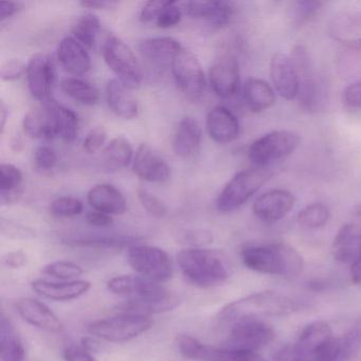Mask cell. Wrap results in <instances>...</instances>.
Returning a JSON list of instances; mask_svg holds the SVG:
<instances>
[{"mask_svg": "<svg viewBox=\"0 0 361 361\" xmlns=\"http://www.w3.org/2000/svg\"><path fill=\"white\" fill-rule=\"evenodd\" d=\"M26 67L18 59L7 61L0 68V77L5 82L16 81L26 73Z\"/></svg>", "mask_w": 361, "mask_h": 361, "instance_id": "50", "label": "cell"}, {"mask_svg": "<svg viewBox=\"0 0 361 361\" xmlns=\"http://www.w3.org/2000/svg\"><path fill=\"white\" fill-rule=\"evenodd\" d=\"M327 32L344 49L361 51V12L344 11L329 20Z\"/></svg>", "mask_w": 361, "mask_h": 361, "instance_id": "16", "label": "cell"}, {"mask_svg": "<svg viewBox=\"0 0 361 361\" xmlns=\"http://www.w3.org/2000/svg\"><path fill=\"white\" fill-rule=\"evenodd\" d=\"M1 233L9 238L14 240H28L35 236V232L30 228L25 227L20 224L14 223V221H7V219H1V225H0Z\"/></svg>", "mask_w": 361, "mask_h": 361, "instance_id": "49", "label": "cell"}, {"mask_svg": "<svg viewBox=\"0 0 361 361\" xmlns=\"http://www.w3.org/2000/svg\"><path fill=\"white\" fill-rule=\"evenodd\" d=\"M339 361H346L352 358L361 348V317L357 319L356 322L350 326V329L344 334L343 337L340 338Z\"/></svg>", "mask_w": 361, "mask_h": 361, "instance_id": "41", "label": "cell"}, {"mask_svg": "<svg viewBox=\"0 0 361 361\" xmlns=\"http://www.w3.org/2000/svg\"><path fill=\"white\" fill-rule=\"evenodd\" d=\"M207 130L215 142L221 145L233 142L240 136L238 118L227 107H213L207 116Z\"/></svg>", "mask_w": 361, "mask_h": 361, "instance_id": "21", "label": "cell"}, {"mask_svg": "<svg viewBox=\"0 0 361 361\" xmlns=\"http://www.w3.org/2000/svg\"><path fill=\"white\" fill-rule=\"evenodd\" d=\"M242 259L249 269L287 278L299 276L304 266L301 255L284 243L247 247Z\"/></svg>", "mask_w": 361, "mask_h": 361, "instance_id": "2", "label": "cell"}, {"mask_svg": "<svg viewBox=\"0 0 361 361\" xmlns=\"http://www.w3.org/2000/svg\"><path fill=\"white\" fill-rule=\"evenodd\" d=\"M130 267L141 276L158 283L166 282L173 276V263L164 249L149 245H132L128 251Z\"/></svg>", "mask_w": 361, "mask_h": 361, "instance_id": "10", "label": "cell"}, {"mask_svg": "<svg viewBox=\"0 0 361 361\" xmlns=\"http://www.w3.org/2000/svg\"><path fill=\"white\" fill-rule=\"evenodd\" d=\"M325 3L323 1H308L298 0L289 4L288 18L291 24L295 27H302L312 22L322 11Z\"/></svg>", "mask_w": 361, "mask_h": 361, "instance_id": "39", "label": "cell"}, {"mask_svg": "<svg viewBox=\"0 0 361 361\" xmlns=\"http://www.w3.org/2000/svg\"><path fill=\"white\" fill-rule=\"evenodd\" d=\"M183 12L175 1H168L164 9L156 20V25L161 29L173 28L180 23Z\"/></svg>", "mask_w": 361, "mask_h": 361, "instance_id": "46", "label": "cell"}, {"mask_svg": "<svg viewBox=\"0 0 361 361\" xmlns=\"http://www.w3.org/2000/svg\"><path fill=\"white\" fill-rule=\"evenodd\" d=\"M185 12L194 20H202L214 28H221L232 20L234 8L225 1L195 0L185 4Z\"/></svg>", "mask_w": 361, "mask_h": 361, "instance_id": "22", "label": "cell"}, {"mask_svg": "<svg viewBox=\"0 0 361 361\" xmlns=\"http://www.w3.org/2000/svg\"><path fill=\"white\" fill-rule=\"evenodd\" d=\"M179 42L172 37H152L139 45V51L149 64L158 67L172 65L177 54L183 50Z\"/></svg>", "mask_w": 361, "mask_h": 361, "instance_id": "28", "label": "cell"}, {"mask_svg": "<svg viewBox=\"0 0 361 361\" xmlns=\"http://www.w3.org/2000/svg\"><path fill=\"white\" fill-rule=\"evenodd\" d=\"M18 314L23 320L42 331L48 333H62L64 329L62 321L43 302L33 298H23L16 303Z\"/></svg>", "mask_w": 361, "mask_h": 361, "instance_id": "19", "label": "cell"}, {"mask_svg": "<svg viewBox=\"0 0 361 361\" xmlns=\"http://www.w3.org/2000/svg\"><path fill=\"white\" fill-rule=\"evenodd\" d=\"M334 257L344 264H353L361 257V224L342 226L333 242Z\"/></svg>", "mask_w": 361, "mask_h": 361, "instance_id": "27", "label": "cell"}, {"mask_svg": "<svg viewBox=\"0 0 361 361\" xmlns=\"http://www.w3.org/2000/svg\"><path fill=\"white\" fill-rule=\"evenodd\" d=\"M172 73L179 90L191 100H198L206 92L207 79L197 56L183 49L173 61Z\"/></svg>", "mask_w": 361, "mask_h": 361, "instance_id": "11", "label": "cell"}, {"mask_svg": "<svg viewBox=\"0 0 361 361\" xmlns=\"http://www.w3.org/2000/svg\"><path fill=\"white\" fill-rule=\"evenodd\" d=\"M168 1H149L143 6L140 12V20L142 23H151L156 20L161 13L162 10L166 7Z\"/></svg>", "mask_w": 361, "mask_h": 361, "instance_id": "52", "label": "cell"}, {"mask_svg": "<svg viewBox=\"0 0 361 361\" xmlns=\"http://www.w3.org/2000/svg\"><path fill=\"white\" fill-rule=\"evenodd\" d=\"M130 90L118 79L111 80L106 86L109 109L116 116L124 120L134 119L138 115V102Z\"/></svg>", "mask_w": 361, "mask_h": 361, "instance_id": "29", "label": "cell"}, {"mask_svg": "<svg viewBox=\"0 0 361 361\" xmlns=\"http://www.w3.org/2000/svg\"><path fill=\"white\" fill-rule=\"evenodd\" d=\"M331 219L329 209L325 204L316 202L300 211L298 224L304 229L314 230L324 227Z\"/></svg>", "mask_w": 361, "mask_h": 361, "instance_id": "40", "label": "cell"}, {"mask_svg": "<svg viewBox=\"0 0 361 361\" xmlns=\"http://www.w3.org/2000/svg\"><path fill=\"white\" fill-rule=\"evenodd\" d=\"M274 339V331L259 319H246L232 324L225 346L244 352L257 353Z\"/></svg>", "mask_w": 361, "mask_h": 361, "instance_id": "12", "label": "cell"}, {"mask_svg": "<svg viewBox=\"0 0 361 361\" xmlns=\"http://www.w3.org/2000/svg\"><path fill=\"white\" fill-rule=\"evenodd\" d=\"M300 78V106L308 114H318L324 111L327 94L324 83L317 75L307 49L304 46L295 47L291 56Z\"/></svg>", "mask_w": 361, "mask_h": 361, "instance_id": "6", "label": "cell"}, {"mask_svg": "<svg viewBox=\"0 0 361 361\" xmlns=\"http://www.w3.org/2000/svg\"><path fill=\"white\" fill-rule=\"evenodd\" d=\"M202 128L194 118L185 117L179 122L173 138L175 154L183 159L195 157L202 147Z\"/></svg>", "mask_w": 361, "mask_h": 361, "instance_id": "24", "label": "cell"}, {"mask_svg": "<svg viewBox=\"0 0 361 361\" xmlns=\"http://www.w3.org/2000/svg\"><path fill=\"white\" fill-rule=\"evenodd\" d=\"M114 295L128 300L124 310L149 314L169 312L178 305L175 293L155 282L141 276H118L107 283Z\"/></svg>", "mask_w": 361, "mask_h": 361, "instance_id": "1", "label": "cell"}, {"mask_svg": "<svg viewBox=\"0 0 361 361\" xmlns=\"http://www.w3.org/2000/svg\"><path fill=\"white\" fill-rule=\"evenodd\" d=\"M274 361H306L305 359L302 358L297 350H295V346L286 345L283 348L282 350H279L274 356Z\"/></svg>", "mask_w": 361, "mask_h": 361, "instance_id": "57", "label": "cell"}, {"mask_svg": "<svg viewBox=\"0 0 361 361\" xmlns=\"http://www.w3.org/2000/svg\"><path fill=\"white\" fill-rule=\"evenodd\" d=\"M23 128L27 136L33 139H52L56 137L45 107L33 109L25 115Z\"/></svg>", "mask_w": 361, "mask_h": 361, "instance_id": "35", "label": "cell"}, {"mask_svg": "<svg viewBox=\"0 0 361 361\" xmlns=\"http://www.w3.org/2000/svg\"><path fill=\"white\" fill-rule=\"evenodd\" d=\"M183 240L189 244L196 246V245L209 244L212 242V234L204 230H191L183 234Z\"/></svg>", "mask_w": 361, "mask_h": 361, "instance_id": "54", "label": "cell"}, {"mask_svg": "<svg viewBox=\"0 0 361 361\" xmlns=\"http://www.w3.org/2000/svg\"><path fill=\"white\" fill-rule=\"evenodd\" d=\"M86 221L90 225L94 227H109L113 223V219L111 215L105 213L99 212V211H92L86 215Z\"/></svg>", "mask_w": 361, "mask_h": 361, "instance_id": "55", "label": "cell"}, {"mask_svg": "<svg viewBox=\"0 0 361 361\" xmlns=\"http://www.w3.org/2000/svg\"><path fill=\"white\" fill-rule=\"evenodd\" d=\"M83 204L81 200L71 196H62L50 204V212L56 217H73L81 214Z\"/></svg>", "mask_w": 361, "mask_h": 361, "instance_id": "43", "label": "cell"}, {"mask_svg": "<svg viewBox=\"0 0 361 361\" xmlns=\"http://www.w3.org/2000/svg\"><path fill=\"white\" fill-rule=\"evenodd\" d=\"M134 149L130 141L123 136L114 138L102 152L103 166L111 172L126 169L130 164Z\"/></svg>", "mask_w": 361, "mask_h": 361, "instance_id": "32", "label": "cell"}, {"mask_svg": "<svg viewBox=\"0 0 361 361\" xmlns=\"http://www.w3.org/2000/svg\"><path fill=\"white\" fill-rule=\"evenodd\" d=\"M149 314L123 310L121 314L94 321L87 326L88 333L109 342H126L145 334L153 326Z\"/></svg>", "mask_w": 361, "mask_h": 361, "instance_id": "5", "label": "cell"}, {"mask_svg": "<svg viewBox=\"0 0 361 361\" xmlns=\"http://www.w3.org/2000/svg\"><path fill=\"white\" fill-rule=\"evenodd\" d=\"M177 263L183 276L196 286H215L225 282L229 276V266L219 251L185 249L177 255Z\"/></svg>", "mask_w": 361, "mask_h": 361, "instance_id": "4", "label": "cell"}, {"mask_svg": "<svg viewBox=\"0 0 361 361\" xmlns=\"http://www.w3.org/2000/svg\"><path fill=\"white\" fill-rule=\"evenodd\" d=\"M270 78L278 94L285 100H295L300 90V78L290 56L274 54L270 61Z\"/></svg>", "mask_w": 361, "mask_h": 361, "instance_id": "15", "label": "cell"}, {"mask_svg": "<svg viewBox=\"0 0 361 361\" xmlns=\"http://www.w3.org/2000/svg\"><path fill=\"white\" fill-rule=\"evenodd\" d=\"M56 56L62 68L73 77H83L92 68V60L85 46L73 37H65L60 42Z\"/></svg>", "mask_w": 361, "mask_h": 361, "instance_id": "20", "label": "cell"}, {"mask_svg": "<svg viewBox=\"0 0 361 361\" xmlns=\"http://www.w3.org/2000/svg\"><path fill=\"white\" fill-rule=\"evenodd\" d=\"M0 359L1 361H24L25 348L22 340L7 317H1L0 324Z\"/></svg>", "mask_w": 361, "mask_h": 361, "instance_id": "33", "label": "cell"}, {"mask_svg": "<svg viewBox=\"0 0 361 361\" xmlns=\"http://www.w3.org/2000/svg\"><path fill=\"white\" fill-rule=\"evenodd\" d=\"M134 238L126 236H80V238H65L63 243L73 247H85L94 249H121L132 246Z\"/></svg>", "mask_w": 361, "mask_h": 361, "instance_id": "36", "label": "cell"}, {"mask_svg": "<svg viewBox=\"0 0 361 361\" xmlns=\"http://www.w3.org/2000/svg\"><path fill=\"white\" fill-rule=\"evenodd\" d=\"M43 272L54 278L71 281L81 276L84 274V270L81 266L73 262L56 261L46 265Z\"/></svg>", "mask_w": 361, "mask_h": 361, "instance_id": "42", "label": "cell"}, {"mask_svg": "<svg viewBox=\"0 0 361 361\" xmlns=\"http://www.w3.org/2000/svg\"><path fill=\"white\" fill-rule=\"evenodd\" d=\"M301 137L291 130H274L257 139L249 147L248 158L257 168H268L270 164L288 157L299 147Z\"/></svg>", "mask_w": 361, "mask_h": 361, "instance_id": "8", "label": "cell"}, {"mask_svg": "<svg viewBox=\"0 0 361 361\" xmlns=\"http://www.w3.org/2000/svg\"><path fill=\"white\" fill-rule=\"evenodd\" d=\"M4 265L9 268L23 267L27 263V255L23 251L8 253L3 259Z\"/></svg>", "mask_w": 361, "mask_h": 361, "instance_id": "56", "label": "cell"}, {"mask_svg": "<svg viewBox=\"0 0 361 361\" xmlns=\"http://www.w3.org/2000/svg\"><path fill=\"white\" fill-rule=\"evenodd\" d=\"M31 286L37 295L45 299L65 302L78 299L85 295L92 288V283L84 280L56 283L37 279L31 283Z\"/></svg>", "mask_w": 361, "mask_h": 361, "instance_id": "23", "label": "cell"}, {"mask_svg": "<svg viewBox=\"0 0 361 361\" xmlns=\"http://www.w3.org/2000/svg\"><path fill=\"white\" fill-rule=\"evenodd\" d=\"M103 58L118 80L130 90L142 83L143 73L140 63L130 47L115 35H109L103 44Z\"/></svg>", "mask_w": 361, "mask_h": 361, "instance_id": "9", "label": "cell"}, {"mask_svg": "<svg viewBox=\"0 0 361 361\" xmlns=\"http://www.w3.org/2000/svg\"><path fill=\"white\" fill-rule=\"evenodd\" d=\"M61 87L67 96L86 106H94L98 103V90L79 78H66L61 83Z\"/></svg>", "mask_w": 361, "mask_h": 361, "instance_id": "37", "label": "cell"}, {"mask_svg": "<svg viewBox=\"0 0 361 361\" xmlns=\"http://www.w3.org/2000/svg\"><path fill=\"white\" fill-rule=\"evenodd\" d=\"M245 104L252 113L259 114L269 109L276 102L274 88L262 79L251 78L243 88Z\"/></svg>", "mask_w": 361, "mask_h": 361, "instance_id": "30", "label": "cell"}, {"mask_svg": "<svg viewBox=\"0 0 361 361\" xmlns=\"http://www.w3.org/2000/svg\"><path fill=\"white\" fill-rule=\"evenodd\" d=\"M340 352V338L331 336L316 348L312 353L310 361H339Z\"/></svg>", "mask_w": 361, "mask_h": 361, "instance_id": "45", "label": "cell"}, {"mask_svg": "<svg viewBox=\"0 0 361 361\" xmlns=\"http://www.w3.org/2000/svg\"><path fill=\"white\" fill-rule=\"evenodd\" d=\"M23 173L13 164H3L0 166V190L1 204H10L18 202L22 191Z\"/></svg>", "mask_w": 361, "mask_h": 361, "instance_id": "34", "label": "cell"}, {"mask_svg": "<svg viewBox=\"0 0 361 361\" xmlns=\"http://www.w3.org/2000/svg\"><path fill=\"white\" fill-rule=\"evenodd\" d=\"M87 200L94 211L111 216L124 214L128 210V202L123 194L109 183H99L92 187L88 192Z\"/></svg>", "mask_w": 361, "mask_h": 361, "instance_id": "26", "label": "cell"}, {"mask_svg": "<svg viewBox=\"0 0 361 361\" xmlns=\"http://www.w3.org/2000/svg\"><path fill=\"white\" fill-rule=\"evenodd\" d=\"M350 279L354 284H361V257L350 266Z\"/></svg>", "mask_w": 361, "mask_h": 361, "instance_id": "59", "label": "cell"}, {"mask_svg": "<svg viewBox=\"0 0 361 361\" xmlns=\"http://www.w3.org/2000/svg\"><path fill=\"white\" fill-rule=\"evenodd\" d=\"M137 195H138L141 206L151 216L156 217V219H164L168 214V208L164 202L151 192L140 188L137 190Z\"/></svg>", "mask_w": 361, "mask_h": 361, "instance_id": "44", "label": "cell"}, {"mask_svg": "<svg viewBox=\"0 0 361 361\" xmlns=\"http://www.w3.org/2000/svg\"><path fill=\"white\" fill-rule=\"evenodd\" d=\"M342 102L350 109L361 111V79L348 85L342 92Z\"/></svg>", "mask_w": 361, "mask_h": 361, "instance_id": "51", "label": "cell"}, {"mask_svg": "<svg viewBox=\"0 0 361 361\" xmlns=\"http://www.w3.org/2000/svg\"><path fill=\"white\" fill-rule=\"evenodd\" d=\"M26 78L31 96L35 100L45 102L50 99L56 83V69L49 56L35 54L27 64Z\"/></svg>", "mask_w": 361, "mask_h": 361, "instance_id": "14", "label": "cell"}, {"mask_svg": "<svg viewBox=\"0 0 361 361\" xmlns=\"http://www.w3.org/2000/svg\"><path fill=\"white\" fill-rule=\"evenodd\" d=\"M331 336H334L333 331L329 323L325 321H316L304 327L293 346L302 358L310 361L312 353Z\"/></svg>", "mask_w": 361, "mask_h": 361, "instance_id": "31", "label": "cell"}, {"mask_svg": "<svg viewBox=\"0 0 361 361\" xmlns=\"http://www.w3.org/2000/svg\"><path fill=\"white\" fill-rule=\"evenodd\" d=\"M65 361H97V359L82 345H71L64 350Z\"/></svg>", "mask_w": 361, "mask_h": 361, "instance_id": "53", "label": "cell"}, {"mask_svg": "<svg viewBox=\"0 0 361 361\" xmlns=\"http://www.w3.org/2000/svg\"><path fill=\"white\" fill-rule=\"evenodd\" d=\"M209 81L219 98L229 100L240 90V73L238 59L231 54H223L215 59L209 71Z\"/></svg>", "mask_w": 361, "mask_h": 361, "instance_id": "13", "label": "cell"}, {"mask_svg": "<svg viewBox=\"0 0 361 361\" xmlns=\"http://www.w3.org/2000/svg\"><path fill=\"white\" fill-rule=\"evenodd\" d=\"M295 202V196L290 192L282 189L271 190L255 200L252 210L261 221L276 223L290 212Z\"/></svg>", "mask_w": 361, "mask_h": 361, "instance_id": "18", "label": "cell"}, {"mask_svg": "<svg viewBox=\"0 0 361 361\" xmlns=\"http://www.w3.org/2000/svg\"><path fill=\"white\" fill-rule=\"evenodd\" d=\"M295 310V302L286 295L274 291H261L224 306L219 310L217 319L221 322L233 324L246 319L288 316Z\"/></svg>", "mask_w": 361, "mask_h": 361, "instance_id": "3", "label": "cell"}, {"mask_svg": "<svg viewBox=\"0 0 361 361\" xmlns=\"http://www.w3.org/2000/svg\"><path fill=\"white\" fill-rule=\"evenodd\" d=\"M8 111L6 107L5 103L1 102V106H0V128H1V133L5 130L6 122H7Z\"/></svg>", "mask_w": 361, "mask_h": 361, "instance_id": "61", "label": "cell"}, {"mask_svg": "<svg viewBox=\"0 0 361 361\" xmlns=\"http://www.w3.org/2000/svg\"><path fill=\"white\" fill-rule=\"evenodd\" d=\"M111 5V4L107 3V1H82L81 3V6L90 8V9H104Z\"/></svg>", "mask_w": 361, "mask_h": 361, "instance_id": "60", "label": "cell"}, {"mask_svg": "<svg viewBox=\"0 0 361 361\" xmlns=\"http://www.w3.org/2000/svg\"><path fill=\"white\" fill-rule=\"evenodd\" d=\"M101 30V22L98 16L86 13L80 16L73 27V35L77 41L88 48H94Z\"/></svg>", "mask_w": 361, "mask_h": 361, "instance_id": "38", "label": "cell"}, {"mask_svg": "<svg viewBox=\"0 0 361 361\" xmlns=\"http://www.w3.org/2000/svg\"><path fill=\"white\" fill-rule=\"evenodd\" d=\"M244 361H265L263 358H261V357L259 356L257 354L253 355V356L249 357L248 359H246V360Z\"/></svg>", "mask_w": 361, "mask_h": 361, "instance_id": "63", "label": "cell"}, {"mask_svg": "<svg viewBox=\"0 0 361 361\" xmlns=\"http://www.w3.org/2000/svg\"><path fill=\"white\" fill-rule=\"evenodd\" d=\"M18 10V4L12 3V1H5V3L0 4V20L4 22L8 18H12V16H16Z\"/></svg>", "mask_w": 361, "mask_h": 361, "instance_id": "58", "label": "cell"}, {"mask_svg": "<svg viewBox=\"0 0 361 361\" xmlns=\"http://www.w3.org/2000/svg\"><path fill=\"white\" fill-rule=\"evenodd\" d=\"M58 162V156L54 149L48 147H39L33 154L35 169L42 172L54 170Z\"/></svg>", "mask_w": 361, "mask_h": 361, "instance_id": "47", "label": "cell"}, {"mask_svg": "<svg viewBox=\"0 0 361 361\" xmlns=\"http://www.w3.org/2000/svg\"><path fill=\"white\" fill-rule=\"evenodd\" d=\"M133 171L147 183H164L171 178L170 166L147 143H141L137 149Z\"/></svg>", "mask_w": 361, "mask_h": 361, "instance_id": "17", "label": "cell"}, {"mask_svg": "<svg viewBox=\"0 0 361 361\" xmlns=\"http://www.w3.org/2000/svg\"><path fill=\"white\" fill-rule=\"evenodd\" d=\"M272 174L268 168H255L234 175L217 197V209L223 213L238 210L259 192Z\"/></svg>", "mask_w": 361, "mask_h": 361, "instance_id": "7", "label": "cell"}, {"mask_svg": "<svg viewBox=\"0 0 361 361\" xmlns=\"http://www.w3.org/2000/svg\"><path fill=\"white\" fill-rule=\"evenodd\" d=\"M54 135L66 142H73L79 132V118L75 111L50 98L44 102Z\"/></svg>", "mask_w": 361, "mask_h": 361, "instance_id": "25", "label": "cell"}, {"mask_svg": "<svg viewBox=\"0 0 361 361\" xmlns=\"http://www.w3.org/2000/svg\"><path fill=\"white\" fill-rule=\"evenodd\" d=\"M352 214L355 215V216L361 217V204H356L352 209Z\"/></svg>", "mask_w": 361, "mask_h": 361, "instance_id": "62", "label": "cell"}, {"mask_svg": "<svg viewBox=\"0 0 361 361\" xmlns=\"http://www.w3.org/2000/svg\"><path fill=\"white\" fill-rule=\"evenodd\" d=\"M106 138L107 130H105L104 126H97V128H92L86 136L85 140H84V151L88 155H94V154L98 153L104 145Z\"/></svg>", "mask_w": 361, "mask_h": 361, "instance_id": "48", "label": "cell"}]
</instances>
